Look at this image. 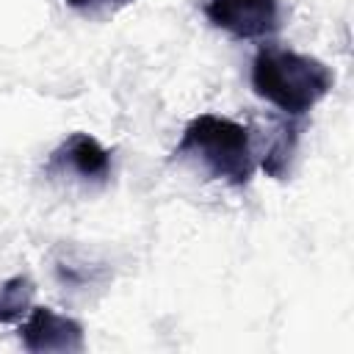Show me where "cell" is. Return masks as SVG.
Masks as SVG:
<instances>
[{
	"label": "cell",
	"instance_id": "1",
	"mask_svg": "<svg viewBox=\"0 0 354 354\" xmlns=\"http://www.w3.org/2000/svg\"><path fill=\"white\" fill-rule=\"evenodd\" d=\"M335 86V72L304 53L285 47H260L252 61V88L288 116H304Z\"/></svg>",
	"mask_w": 354,
	"mask_h": 354
},
{
	"label": "cell",
	"instance_id": "2",
	"mask_svg": "<svg viewBox=\"0 0 354 354\" xmlns=\"http://www.w3.org/2000/svg\"><path fill=\"white\" fill-rule=\"evenodd\" d=\"M174 160H196L210 177L224 180L235 188L249 185L254 174L252 133L241 122L199 113L185 127L174 147Z\"/></svg>",
	"mask_w": 354,
	"mask_h": 354
},
{
	"label": "cell",
	"instance_id": "3",
	"mask_svg": "<svg viewBox=\"0 0 354 354\" xmlns=\"http://www.w3.org/2000/svg\"><path fill=\"white\" fill-rule=\"evenodd\" d=\"M205 17L235 39H266L279 28V0H205Z\"/></svg>",
	"mask_w": 354,
	"mask_h": 354
},
{
	"label": "cell",
	"instance_id": "4",
	"mask_svg": "<svg viewBox=\"0 0 354 354\" xmlns=\"http://www.w3.org/2000/svg\"><path fill=\"white\" fill-rule=\"evenodd\" d=\"M19 340L28 351L41 354V351H64V354H77L86 348V335L80 321L69 315H58L50 307H30L25 324L19 326Z\"/></svg>",
	"mask_w": 354,
	"mask_h": 354
},
{
	"label": "cell",
	"instance_id": "5",
	"mask_svg": "<svg viewBox=\"0 0 354 354\" xmlns=\"http://www.w3.org/2000/svg\"><path fill=\"white\" fill-rule=\"evenodd\" d=\"M44 174H75L86 183H105L111 174V152L94 136L72 133L50 152Z\"/></svg>",
	"mask_w": 354,
	"mask_h": 354
},
{
	"label": "cell",
	"instance_id": "6",
	"mask_svg": "<svg viewBox=\"0 0 354 354\" xmlns=\"http://www.w3.org/2000/svg\"><path fill=\"white\" fill-rule=\"evenodd\" d=\"M299 124L285 119L274 127V133L268 136V144L263 147V155H260V166L268 177L274 180H285L288 169H290V158L296 152V144H299Z\"/></svg>",
	"mask_w": 354,
	"mask_h": 354
},
{
	"label": "cell",
	"instance_id": "7",
	"mask_svg": "<svg viewBox=\"0 0 354 354\" xmlns=\"http://www.w3.org/2000/svg\"><path fill=\"white\" fill-rule=\"evenodd\" d=\"M33 282L25 274L8 277L6 282H0V324H14L22 315H28L30 301H33Z\"/></svg>",
	"mask_w": 354,
	"mask_h": 354
},
{
	"label": "cell",
	"instance_id": "8",
	"mask_svg": "<svg viewBox=\"0 0 354 354\" xmlns=\"http://www.w3.org/2000/svg\"><path fill=\"white\" fill-rule=\"evenodd\" d=\"M66 6L77 8V11H113V8H122V6H130L136 0H64Z\"/></svg>",
	"mask_w": 354,
	"mask_h": 354
}]
</instances>
